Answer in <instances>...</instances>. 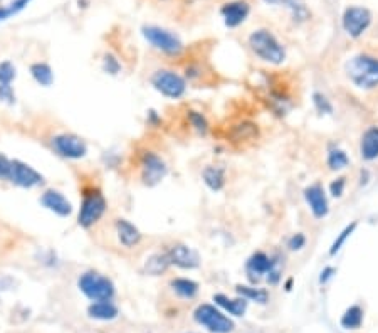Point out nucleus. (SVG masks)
<instances>
[{
    "label": "nucleus",
    "instance_id": "obj_1",
    "mask_svg": "<svg viewBox=\"0 0 378 333\" xmlns=\"http://www.w3.org/2000/svg\"><path fill=\"white\" fill-rule=\"evenodd\" d=\"M249 47L261 61L269 64H283L286 61V51L283 44L268 29H257L252 32L249 36Z\"/></svg>",
    "mask_w": 378,
    "mask_h": 333
},
{
    "label": "nucleus",
    "instance_id": "obj_2",
    "mask_svg": "<svg viewBox=\"0 0 378 333\" xmlns=\"http://www.w3.org/2000/svg\"><path fill=\"white\" fill-rule=\"evenodd\" d=\"M346 76L355 86L372 90L378 86V58L358 54L346 62Z\"/></svg>",
    "mask_w": 378,
    "mask_h": 333
},
{
    "label": "nucleus",
    "instance_id": "obj_3",
    "mask_svg": "<svg viewBox=\"0 0 378 333\" xmlns=\"http://www.w3.org/2000/svg\"><path fill=\"white\" fill-rule=\"evenodd\" d=\"M106 204L105 195L101 194L99 188H84L83 192V202H81L79 216H77V224L84 229H90L96 222L101 221V217L106 212Z\"/></svg>",
    "mask_w": 378,
    "mask_h": 333
},
{
    "label": "nucleus",
    "instance_id": "obj_4",
    "mask_svg": "<svg viewBox=\"0 0 378 333\" xmlns=\"http://www.w3.org/2000/svg\"><path fill=\"white\" fill-rule=\"evenodd\" d=\"M77 284H79V290L92 301H110L114 296V284L111 283L110 278L99 275V273H84Z\"/></svg>",
    "mask_w": 378,
    "mask_h": 333
},
{
    "label": "nucleus",
    "instance_id": "obj_5",
    "mask_svg": "<svg viewBox=\"0 0 378 333\" xmlns=\"http://www.w3.org/2000/svg\"><path fill=\"white\" fill-rule=\"evenodd\" d=\"M142 34L155 49L162 51L163 54L180 56L184 53L181 40L173 32L166 31V29L157 27V25H144L142 29Z\"/></svg>",
    "mask_w": 378,
    "mask_h": 333
},
{
    "label": "nucleus",
    "instance_id": "obj_6",
    "mask_svg": "<svg viewBox=\"0 0 378 333\" xmlns=\"http://www.w3.org/2000/svg\"><path fill=\"white\" fill-rule=\"evenodd\" d=\"M246 271L252 281H259L262 278L269 281L270 284H276L281 278V271L277 268V261H274L273 258L268 256L266 253L259 251L254 253L247 259Z\"/></svg>",
    "mask_w": 378,
    "mask_h": 333
},
{
    "label": "nucleus",
    "instance_id": "obj_7",
    "mask_svg": "<svg viewBox=\"0 0 378 333\" xmlns=\"http://www.w3.org/2000/svg\"><path fill=\"white\" fill-rule=\"evenodd\" d=\"M151 86L163 96L172 99H179L185 95L187 83L179 73L170 71V69H158L151 76Z\"/></svg>",
    "mask_w": 378,
    "mask_h": 333
},
{
    "label": "nucleus",
    "instance_id": "obj_8",
    "mask_svg": "<svg viewBox=\"0 0 378 333\" xmlns=\"http://www.w3.org/2000/svg\"><path fill=\"white\" fill-rule=\"evenodd\" d=\"M195 320L212 333H229L234 330V321L212 305H200L195 310Z\"/></svg>",
    "mask_w": 378,
    "mask_h": 333
},
{
    "label": "nucleus",
    "instance_id": "obj_9",
    "mask_svg": "<svg viewBox=\"0 0 378 333\" xmlns=\"http://www.w3.org/2000/svg\"><path fill=\"white\" fill-rule=\"evenodd\" d=\"M53 148L55 153L61 157L69 158V160H79L88 153V145L81 136L73 135V133H61V135L53 138Z\"/></svg>",
    "mask_w": 378,
    "mask_h": 333
},
{
    "label": "nucleus",
    "instance_id": "obj_10",
    "mask_svg": "<svg viewBox=\"0 0 378 333\" xmlns=\"http://www.w3.org/2000/svg\"><path fill=\"white\" fill-rule=\"evenodd\" d=\"M7 180L22 188H34L44 184V177L36 169H32L31 165L24 164L21 160H10Z\"/></svg>",
    "mask_w": 378,
    "mask_h": 333
},
{
    "label": "nucleus",
    "instance_id": "obj_11",
    "mask_svg": "<svg viewBox=\"0 0 378 333\" xmlns=\"http://www.w3.org/2000/svg\"><path fill=\"white\" fill-rule=\"evenodd\" d=\"M372 24V12L365 7H348L343 12V29L348 36L357 39Z\"/></svg>",
    "mask_w": 378,
    "mask_h": 333
},
{
    "label": "nucleus",
    "instance_id": "obj_12",
    "mask_svg": "<svg viewBox=\"0 0 378 333\" xmlns=\"http://www.w3.org/2000/svg\"><path fill=\"white\" fill-rule=\"evenodd\" d=\"M140 166H142V179L147 185L160 184L168 173L165 160L153 151H144Z\"/></svg>",
    "mask_w": 378,
    "mask_h": 333
},
{
    "label": "nucleus",
    "instance_id": "obj_13",
    "mask_svg": "<svg viewBox=\"0 0 378 333\" xmlns=\"http://www.w3.org/2000/svg\"><path fill=\"white\" fill-rule=\"evenodd\" d=\"M170 259V264L179 266L181 269H195L200 264V256L195 249L185 246V244H173L166 251Z\"/></svg>",
    "mask_w": 378,
    "mask_h": 333
},
{
    "label": "nucleus",
    "instance_id": "obj_14",
    "mask_svg": "<svg viewBox=\"0 0 378 333\" xmlns=\"http://www.w3.org/2000/svg\"><path fill=\"white\" fill-rule=\"evenodd\" d=\"M305 199L310 210L316 219H323L329 212V204L326 199L325 188L321 184H313L305 190Z\"/></svg>",
    "mask_w": 378,
    "mask_h": 333
},
{
    "label": "nucleus",
    "instance_id": "obj_15",
    "mask_svg": "<svg viewBox=\"0 0 378 333\" xmlns=\"http://www.w3.org/2000/svg\"><path fill=\"white\" fill-rule=\"evenodd\" d=\"M251 9L249 3L244 2V0H234V2H227L220 9L222 18H224V24L227 27L234 29L239 27L244 21H246L247 16H249Z\"/></svg>",
    "mask_w": 378,
    "mask_h": 333
},
{
    "label": "nucleus",
    "instance_id": "obj_16",
    "mask_svg": "<svg viewBox=\"0 0 378 333\" xmlns=\"http://www.w3.org/2000/svg\"><path fill=\"white\" fill-rule=\"evenodd\" d=\"M40 204L47 210L54 212L59 217H68L73 214V204L64 197L59 190H46L40 195Z\"/></svg>",
    "mask_w": 378,
    "mask_h": 333
},
{
    "label": "nucleus",
    "instance_id": "obj_17",
    "mask_svg": "<svg viewBox=\"0 0 378 333\" xmlns=\"http://www.w3.org/2000/svg\"><path fill=\"white\" fill-rule=\"evenodd\" d=\"M114 232H116V238L120 241L121 246H125L126 249L136 247L143 239V234L140 232V229L126 219L114 221Z\"/></svg>",
    "mask_w": 378,
    "mask_h": 333
},
{
    "label": "nucleus",
    "instance_id": "obj_18",
    "mask_svg": "<svg viewBox=\"0 0 378 333\" xmlns=\"http://www.w3.org/2000/svg\"><path fill=\"white\" fill-rule=\"evenodd\" d=\"M202 179L212 192H218L225 185V170L218 165H207L202 172Z\"/></svg>",
    "mask_w": 378,
    "mask_h": 333
},
{
    "label": "nucleus",
    "instance_id": "obj_19",
    "mask_svg": "<svg viewBox=\"0 0 378 333\" xmlns=\"http://www.w3.org/2000/svg\"><path fill=\"white\" fill-rule=\"evenodd\" d=\"M360 153L365 160H375L378 157V128H368L363 133Z\"/></svg>",
    "mask_w": 378,
    "mask_h": 333
},
{
    "label": "nucleus",
    "instance_id": "obj_20",
    "mask_svg": "<svg viewBox=\"0 0 378 333\" xmlns=\"http://www.w3.org/2000/svg\"><path fill=\"white\" fill-rule=\"evenodd\" d=\"M214 301H216L218 306H222L225 312L234 314V317H242V314L246 313V308H247L246 298L231 299V298H227L225 295H216L214 296Z\"/></svg>",
    "mask_w": 378,
    "mask_h": 333
},
{
    "label": "nucleus",
    "instance_id": "obj_21",
    "mask_svg": "<svg viewBox=\"0 0 378 333\" xmlns=\"http://www.w3.org/2000/svg\"><path fill=\"white\" fill-rule=\"evenodd\" d=\"M88 314L96 320H114L118 317V308L110 301H94L88 308Z\"/></svg>",
    "mask_w": 378,
    "mask_h": 333
},
{
    "label": "nucleus",
    "instance_id": "obj_22",
    "mask_svg": "<svg viewBox=\"0 0 378 333\" xmlns=\"http://www.w3.org/2000/svg\"><path fill=\"white\" fill-rule=\"evenodd\" d=\"M31 74H32V77L36 79V83L40 84V86H44V88L51 86V84L54 83L53 69H51L49 64H46V62H36V64H32Z\"/></svg>",
    "mask_w": 378,
    "mask_h": 333
},
{
    "label": "nucleus",
    "instance_id": "obj_23",
    "mask_svg": "<svg viewBox=\"0 0 378 333\" xmlns=\"http://www.w3.org/2000/svg\"><path fill=\"white\" fill-rule=\"evenodd\" d=\"M168 266H170L168 254H166V253H157V254H151V256L147 259L144 269H147L150 275L158 276V275H162V273H165L166 269H168Z\"/></svg>",
    "mask_w": 378,
    "mask_h": 333
},
{
    "label": "nucleus",
    "instance_id": "obj_24",
    "mask_svg": "<svg viewBox=\"0 0 378 333\" xmlns=\"http://www.w3.org/2000/svg\"><path fill=\"white\" fill-rule=\"evenodd\" d=\"M170 286L173 288L177 295H180L181 298H194L199 291V284L195 281L188 280V278H175V280L170 283Z\"/></svg>",
    "mask_w": 378,
    "mask_h": 333
},
{
    "label": "nucleus",
    "instance_id": "obj_25",
    "mask_svg": "<svg viewBox=\"0 0 378 333\" xmlns=\"http://www.w3.org/2000/svg\"><path fill=\"white\" fill-rule=\"evenodd\" d=\"M326 164L331 170H343L346 169L348 164H350V158H348V155L344 153L342 148H331V150L328 151V158H326Z\"/></svg>",
    "mask_w": 378,
    "mask_h": 333
},
{
    "label": "nucleus",
    "instance_id": "obj_26",
    "mask_svg": "<svg viewBox=\"0 0 378 333\" xmlns=\"http://www.w3.org/2000/svg\"><path fill=\"white\" fill-rule=\"evenodd\" d=\"M237 293L242 298H246L247 301H257V303H268L269 301V293L261 288H251V286H237Z\"/></svg>",
    "mask_w": 378,
    "mask_h": 333
},
{
    "label": "nucleus",
    "instance_id": "obj_27",
    "mask_svg": "<svg viewBox=\"0 0 378 333\" xmlns=\"http://www.w3.org/2000/svg\"><path fill=\"white\" fill-rule=\"evenodd\" d=\"M363 321V312L360 306H351L344 312L342 318V327L348 328V330H355V328H360Z\"/></svg>",
    "mask_w": 378,
    "mask_h": 333
},
{
    "label": "nucleus",
    "instance_id": "obj_28",
    "mask_svg": "<svg viewBox=\"0 0 378 333\" xmlns=\"http://www.w3.org/2000/svg\"><path fill=\"white\" fill-rule=\"evenodd\" d=\"M264 2L269 3V5L288 7V9L292 12V16L298 17V18H305L307 16L306 7H305V3H303V0H264Z\"/></svg>",
    "mask_w": 378,
    "mask_h": 333
},
{
    "label": "nucleus",
    "instance_id": "obj_29",
    "mask_svg": "<svg viewBox=\"0 0 378 333\" xmlns=\"http://www.w3.org/2000/svg\"><path fill=\"white\" fill-rule=\"evenodd\" d=\"M29 3H31V0H14V2L9 3L7 7H0V22L16 16L21 10H24Z\"/></svg>",
    "mask_w": 378,
    "mask_h": 333
},
{
    "label": "nucleus",
    "instance_id": "obj_30",
    "mask_svg": "<svg viewBox=\"0 0 378 333\" xmlns=\"http://www.w3.org/2000/svg\"><path fill=\"white\" fill-rule=\"evenodd\" d=\"M355 229H357V222H351L350 225H346V227H344L343 231L340 232V236H338V238L335 239V243L331 244V249H329V254H331V256H335V254L338 253L340 249H342L343 244L346 243V239L350 238L351 234H353Z\"/></svg>",
    "mask_w": 378,
    "mask_h": 333
},
{
    "label": "nucleus",
    "instance_id": "obj_31",
    "mask_svg": "<svg viewBox=\"0 0 378 333\" xmlns=\"http://www.w3.org/2000/svg\"><path fill=\"white\" fill-rule=\"evenodd\" d=\"M16 66L10 61L0 62V84H10L16 79Z\"/></svg>",
    "mask_w": 378,
    "mask_h": 333
},
{
    "label": "nucleus",
    "instance_id": "obj_32",
    "mask_svg": "<svg viewBox=\"0 0 378 333\" xmlns=\"http://www.w3.org/2000/svg\"><path fill=\"white\" fill-rule=\"evenodd\" d=\"M313 101H314V106H316V110L320 111V113H331L333 111L331 103H329L328 99H326V96L321 95V92H314Z\"/></svg>",
    "mask_w": 378,
    "mask_h": 333
},
{
    "label": "nucleus",
    "instance_id": "obj_33",
    "mask_svg": "<svg viewBox=\"0 0 378 333\" xmlns=\"http://www.w3.org/2000/svg\"><path fill=\"white\" fill-rule=\"evenodd\" d=\"M188 116H190L192 127L197 130V132H200V133L207 132V128H209V123H207V120L202 116V114L197 113V111H190V114H188Z\"/></svg>",
    "mask_w": 378,
    "mask_h": 333
},
{
    "label": "nucleus",
    "instance_id": "obj_34",
    "mask_svg": "<svg viewBox=\"0 0 378 333\" xmlns=\"http://www.w3.org/2000/svg\"><path fill=\"white\" fill-rule=\"evenodd\" d=\"M0 101L9 103V105H12L16 101V95H14V90L10 84H0Z\"/></svg>",
    "mask_w": 378,
    "mask_h": 333
},
{
    "label": "nucleus",
    "instance_id": "obj_35",
    "mask_svg": "<svg viewBox=\"0 0 378 333\" xmlns=\"http://www.w3.org/2000/svg\"><path fill=\"white\" fill-rule=\"evenodd\" d=\"M305 246H306V238L305 234H301V232H298V234H294L288 241V247L291 251H301Z\"/></svg>",
    "mask_w": 378,
    "mask_h": 333
},
{
    "label": "nucleus",
    "instance_id": "obj_36",
    "mask_svg": "<svg viewBox=\"0 0 378 333\" xmlns=\"http://www.w3.org/2000/svg\"><path fill=\"white\" fill-rule=\"evenodd\" d=\"M344 187H346V179H336L333 180L331 185H329V190H331L333 197H342Z\"/></svg>",
    "mask_w": 378,
    "mask_h": 333
},
{
    "label": "nucleus",
    "instance_id": "obj_37",
    "mask_svg": "<svg viewBox=\"0 0 378 333\" xmlns=\"http://www.w3.org/2000/svg\"><path fill=\"white\" fill-rule=\"evenodd\" d=\"M105 69L110 74H116L120 71V64H118V61L113 58V56H106L105 58Z\"/></svg>",
    "mask_w": 378,
    "mask_h": 333
},
{
    "label": "nucleus",
    "instance_id": "obj_38",
    "mask_svg": "<svg viewBox=\"0 0 378 333\" xmlns=\"http://www.w3.org/2000/svg\"><path fill=\"white\" fill-rule=\"evenodd\" d=\"M10 160L5 157V155L0 153V179L7 180V173H9Z\"/></svg>",
    "mask_w": 378,
    "mask_h": 333
},
{
    "label": "nucleus",
    "instance_id": "obj_39",
    "mask_svg": "<svg viewBox=\"0 0 378 333\" xmlns=\"http://www.w3.org/2000/svg\"><path fill=\"white\" fill-rule=\"evenodd\" d=\"M333 273H335V268H329V266L328 268H325L323 273H321V278H320L321 283H326V281L333 276Z\"/></svg>",
    "mask_w": 378,
    "mask_h": 333
}]
</instances>
